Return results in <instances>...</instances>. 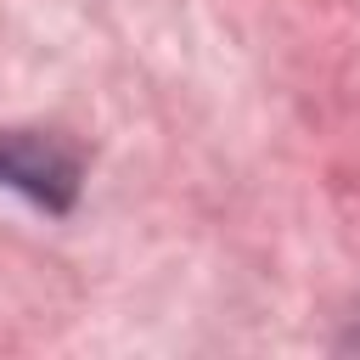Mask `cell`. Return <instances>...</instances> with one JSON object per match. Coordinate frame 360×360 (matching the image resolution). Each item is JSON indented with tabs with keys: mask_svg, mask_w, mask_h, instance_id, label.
Instances as JSON below:
<instances>
[{
	"mask_svg": "<svg viewBox=\"0 0 360 360\" xmlns=\"http://www.w3.org/2000/svg\"><path fill=\"white\" fill-rule=\"evenodd\" d=\"M338 349H343V354H360V309L349 315V326H343V338H338Z\"/></svg>",
	"mask_w": 360,
	"mask_h": 360,
	"instance_id": "2",
	"label": "cell"
},
{
	"mask_svg": "<svg viewBox=\"0 0 360 360\" xmlns=\"http://www.w3.org/2000/svg\"><path fill=\"white\" fill-rule=\"evenodd\" d=\"M79 152L51 129H0V191L45 214H68L79 202Z\"/></svg>",
	"mask_w": 360,
	"mask_h": 360,
	"instance_id": "1",
	"label": "cell"
}]
</instances>
